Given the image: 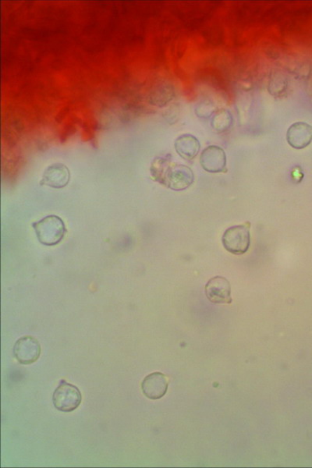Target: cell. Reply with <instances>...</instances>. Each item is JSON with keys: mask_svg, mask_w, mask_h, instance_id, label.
I'll return each mask as SVG.
<instances>
[{"mask_svg": "<svg viewBox=\"0 0 312 468\" xmlns=\"http://www.w3.org/2000/svg\"><path fill=\"white\" fill-rule=\"evenodd\" d=\"M38 241L46 246H53L64 239L66 229L64 221L57 215H48L33 223Z\"/></svg>", "mask_w": 312, "mask_h": 468, "instance_id": "cell-1", "label": "cell"}, {"mask_svg": "<svg viewBox=\"0 0 312 468\" xmlns=\"http://www.w3.org/2000/svg\"><path fill=\"white\" fill-rule=\"evenodd\" d=\"M250 222L228 228L222 236L223 247L233 255L246 254L250 246Z\"/></svg>", "mask_w": 312, "mask_h": 468, "instance_id": "cell-2", "label": "cell"}, {"mask_svg": "<svg viewBox=\"0 0 312 468\" xmlns=\"http://www.w3.org/2000/svg\"><path fill=\"white\" fill-rule=\"evenodd\" d=\"M194 176L191 168L185 165L169 164L159 183L173 191L180 192L193 184Z\"/></svg>", "mask_w": 312, "mask_h": 468, "instance_id": "cell-3", "label": "cell"}, {"mask_svg": "<svg viewBox=\"0 0 312 468\" xmlns=\"http://www.w3.org/2000/svg\"><path fill=\"white\" fill-rule=\"evenodd\" d=\"M83 400L81 392L76 385L61 381L58 388L53 392L52 404L55 409L62 412L76 410Z\"/></svg>", "mask_w": 312, "mask_h": 468, "instance_id": "cell-4", "label": "cell"}, {"mask_svg": "<svg viewBox=\"0 0 312 468\" xmlns=\"http://www.w3.org/2000/svg\"><path fill=\"white\" fill-rule=\"evenodd\" d=\"M13 355L22 364H31L38 361L41 355V345L31 336L20 338L13 349Z\"/></svg>", "mask_w": 312, "mask_h": 468, "instance_id": "cell-5", "label": "cell"}, {"mask_svg": "<svg viewBox=\"0 0 312 468\" xmlns=\"http://www.w3.org/2000/svg\"><path fill=\"white\" fill-rule=\"evenodd\" d=\"M206 295L213 304H232V286L227 278L217 276L206 285Z\"/></svg>", "mask_w": 312, "mask_h": 468, "instance_id": "cell-6", "label": "cell"}, {"mask_svg": "<svg viewBox=\"0 0 312 468\" xmlns=\"http://www.w3.org/2000/svg\"><path fill=\"white\" fill-rule=\"evenodd\" d=\"M200 164L208 173H226L227 156L223 149L218 146H208L203 150Z\"/></svg>", "mask_w": 312, "mask_h": 468, "instance_id": "cell-7", "label": "cell"}, {"mask_svg": "<svg viewBox=\"0 0 312 468\" xmlns=\"http://www.w3.org/2000/svg\"><path fill=\"white\" fill-rule=\"evenodd\" d=\"M168 385L167 378L164 374L153 372L142 381L141 390L147 398L159 399L166 395Z\"/></svg>", "mask_w": 312, "mask_h": 468, "instance_id": "cell-8", "label": "cell"}, {"mask_svg": "<svg viewBox=\"0 0 312 468\" xmlns=\"http://www.w3.org/2000/svg\"><path fill=\"white\" fill-rule=\"evenodd\" d=\"M70 171L62 164H55L46 168L41 185L53 188H62L70 181Z\"/></svg>", "mask_w": 312, "mask_h": 468, "instance_id": "cell-9", "label": "cell"}, {"mask_svg": "<svg viewBox=\"0 0 312 468\" xmlns=\"http://www.w3.org/2000/svg\"><path fill=\"white\" fill-rule=\"evenodd\" d=\"M287 139L289 145L296 149L308 147L312 141V126L297 122L288 129Z\"/></svg>", "mask_w": 312, "mask_h": 468, "instance_id": "cell-10", "label": "cell"}, {"mask_svg": "<svg viewBox=\"0 0 312 468\" xmlns=\"http://www.w3.org/2000/svg\"><path fill=\"white\" fill-rule=\"evenodd\" d=\"M175 149L181 158L192 160L199 153L200 143L193 135L185 134L176 139Z\"/></svg>", "mask_w": 312, "mask_h": 468, "instance_id": "cell-11", "label": "cell"}, {"mask_svg": "<svg viewBox=\"0 0 312 468\" xmlns=\"http://www.w3.org/2000/svg\"><path fill=\"white\" fill-rule=\"evenodd\" d=\"M174 96V92L171 85H161L155 88L149 94V104L159 107L166 106Z\"/></svg>", "mask_w": 312, "mask_h": 468, "instance_id": "cell-12", "label": "cell"}, {"mask_svg": "<svg viewBox=\"0 0 312 468\" xmlns=\"http://www.w3.org/2000/svg\"><path fill=\"white\" fill-rule=\"evenodd\" d=\"M233 119L228 111H222L215 115L213 120V127L220 132H225L232 126Z\"/></svg>", "mask_w": 312, "mask_h": 468, "instance_id": "cell-13", "label": "cell"}]
</instances>
